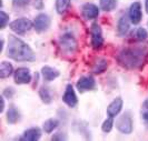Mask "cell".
<instances>
[{
	"label": "cell",
	"mask_w": 148,
	"mask_h": 141,
	"mask_svg": "<svg viewBox=\"0 0 148 141\" xmlns=\"http://www.w3.org/2000/svg\"><path fill=\"white\" fill-rule=\"evenodd\" d=\"M129 17L127 16H121L120 19L118 20V25H117V31H118L119 36H125L128 30H129Z\"/></svg>",
	"instance_id": "16"
},
{
	"label": "cell",
	"mask_w": 148,
	"mask_h": 141,
	"mask_svg": "<svg viewBox=\"0 0 148 141\" xmlns=\"http://www.w3.org/2000/svg\"><path fill=\"white\" fill-rule=\"evenodd\" d=\"M147 51L144 48H127L118 54V62L127 69H136L144 63Z\"/></svg>",
	"instance_id": "2"
},
{
	"label": "cell",
	"mask_w": 148,
	"mask_h": 141,
	"mask_svg": "<svg viewBox=\"0 0 148 141\" xmlns=\"http://www.w3.org/2000/svg\"><path fill=\"white\" fill-rule=\"evenodd\" d=\"M123 99L118 97V98H116V99H114L112 101H111V104L108 106V108H107V114H108V117H116V116H118L119 112L121 111V109H123Z\"/></svg>",
	"instance_id": "13"
},
{
	"label": "cell",
	"mask_w": 148,
	"mask_h": 141,
	"mask_svg": "<svg viewBox=\"0 0 148 141\" xmlns=\"http://www.w3.org/2000/svg\"><path fill=\"white\" fill-rule=\"evenodd\" d=\"M14 93H15V90L12 89V88H7V89H5V91H3V97L11 98V97L14 96Z\"/></svg>",
	"instance_id": "29"
},
{
	"label": "cell",
	"mask_w": 148,
	"mask_h": 141,
	"mask_svg": "<svg viewBox=\"0 0 148 141\" xmlns=\"http://www.w3.org/2000/svg\"><path fill=\"white\" fill-rule=\"evenodd\" d=\"M128 17L134 25H138L140 22L143 14H141V6L139 2H134L130 6L129 11H128Z\"/></svg>",
	"instance_id": "12"
},
{
	"label": "cell",
	"mask_w": 148,
	"mask_h": 141,
	"mask_svg": "<svg viewBox=\"0 0 148 141\" xmlns=\"http://www.w3.org/2000/svg\"><path fill=\"white\" fill-rule=\"evenodd\" d=\"M90 33H91V46L95 49H98L104 45V38H103L101 28L98 23H92V26L90 28Z\"/></svg>",
	"instance_id": "5"
},
{
	"label": "cell",
	"mask_w": 148,
	"mask_h": 141,
	"mask_svg": "<svg viewBox=\"0 0 148 141\" xmlns=\"http://www.w3.org/2000/svg\"><path fill=\"white\" fill-rule=\"evenodd\" d=\"M136 37L138 38V40H145V39H147L148 37V33L146 29H144V28H138L137 31H136Z\"/></svg>",
	"instance_id": "26"
},
{
	"label": "cell",
	"mask_w": 148,
	"mask_h": 141,
	"mask_svg": "<svg viewBox=\"0 0 148 141\" xmlns=\"http://www.w3.org/2000/svg\"><path fill=\"white\" fill-rule=\"evenodd\" d=\"M70 2L71 0H56V11L59 15L65 14L70 7Z\"/></svg>",
	"instance_id": "21"
},
{
	"label": "cell",
	"mask_w": 148,
	"mask_h": 141,
	"mask_svg": "<svg viewBox=\"0 0 148 141\" xmlns=\"http://www.w3.org/2000/svg\"><path fill=\"white\" fill-rule=\"evenodd\" d=\"M145 8H146V11L148 12V0H146V2H145Z\"/></svg>",
	"instance_id": "32"
},
{
	"label": "cell",
	"mask_w": 148,
	"mask_h": 141,
	"mask_svg": "<svg viewBox=\"0 0 148 141\" xmlns=\"http://www.w3.org/2000/svg\"><path fill=\"white\" fill-rule=\"evenodd\" d=\"M0 18H1V29H3V28L6 27V25H7L8 20H9V16H8L5 11L1 10V12H0Z\"/></svg>",
	"instance_id": "27"
},
{
	"label": "cell",
	"mask_w": 148,
	"mask_h": 141,
	"mask_svg": "<svg viewBox=\"0 0 148 141\" xmlns=\"http://www.w3.org/2000/svg\"><path fill=\"white\" fill-rule=\"evenodd\" d=\"M112 127H114V118L109 117V118H107L104 121V123L101 126V129H103V131H104L105 134H108V132L111 131Z\"/></svg>",
	"instance_id": "24"
},
{
	"label": "cell",
	"mask_w": 148,
	"mask_h": 141,
	"mask_svg": "<svg viewBox=\"0 0 148 141\" xmlns=\"http://www.w3.org/2000/svg\"><path fill=\"white\" fill-rule=\"evenodd\" d=\"M32 22L27 18H19L10 23V29L17 35H23L32 28Z\"/></svg>",
	"instance_id": "4"
},
{
	"label": "cell",
	"mask_w": 148,
	"mask_h": 141,
	"mask_svg": "<svg viewBox=\"0 0 148 141\" xmlns=\"http://www.w3.org/2000/svg\"><path fill=\"white\" fill-rule=\"evenodd\" d=\"M41 74L44 77V79L46 81H52L55 80L57 77H59V71L53 69L51 67H48V66H45L41 69Z\"/></svg>",
	"instance_id": "15"
},
{
	"label": "cell",
	"mask_w": 148,
	"mask_h": 141,
	"mask_svg": "<svg viewBox=\"0 0 148 141\" xmlns=\"http://www.w3.org/2000/svg\"><path fill=\"white\" fill-rule=\"evenodd\" d=\"M62 100L70 108H74V107H76V104H78V99H77V96H76V92H75L74 87L71 84H67L65 93L62 96Z\"/></svg>",
	"instance_id": "10"
},
{
	"label": "cell",
	"mask_w": 148,
	"mask_h": 141,
	"mask_svg": "<svg viewBox=\"0 0 148 141\" xmlns=\"http://www.w3.org/2000/svg\"><path fill=\"white\" fill-rule=\"evenodd\" d=\"M15 82L18 84H26L31 81V74L28 68H18L14 74Z\"/></svg>",
	"instance_id": "8"
},
{
	"label": "cell",
	"mask_w": 148,
	"mask_h": 141,
	"mask_svg": "<svg viewBox=\"0 0 148 141\" xmlns=\"http://www.w3.org/2000/svg\"><path fill=\"white\" fill-rule=\"evenodd\" d=\"M82 17L87 20L96 19L99 15V8L94 3H85L82 8Z\"/></svg>",
	"instance_id": "11"
},
{
	"label": "cell",
	"mask_w": 148,
	"mask_h": 141,
	"mask_svg": "<svg viewBox=\"0 0 148 141\" xmlns=\"http://www.w3.org/2000/svg\"><path fill=\"white\" fill-rule=\"evenodd\" d=\"M58 126H59V121H58L57 119H48V120H46L44 122L42 128H44L45 132L51 134L52 131H53Z\"/></svg>",
	"instance_id": "20"
},
{
	"label": "cell",
	"mask_w": 148,
	"mask_h": 141,
	"mask_svg": "<svg viewBox=\"0 0 148 141\" xmlns=\"http://www.w3.org/2000/svg\"><path fill=\"white\" fill-rule=\"evenodd\" d=\"M116 127L119 132L124 134H129L133 132V119L129 112H125L121 114L116 121Z\"/></svg>",
	"instance_id": "3"
},
{
	"label": "cell",
	"mask_w": 148,
	"mask_h": 141,
	"mask_svg": "<svg viewBox=\"0 0 148 141\" xmlns=\"http://www.w3.org/2000/svg\"><path fill=\"white\" fill-rule=\"evenodd\" d=\"M3 110H5V99H3V96L1 97V110L0 111L3 112Z\"/></svg>",
	"instance_id": "31"
},
{
	"label": "cell",
	"mask_w": 148,
	"mask_h": 141,
	"mask_svg": "<svg viewBox=\"0 0 148 141\" xmlns=\"http://www.w3.org/2000/svg\"><path fill=\"white\" fill-rule=\"evenodd\" d=\"M30 2V0H12L15 7H25Z\"/></svg>",
	"instance_id": "28"
},
{
	"label": "cell",
	"mask_w": 148,
	"mask_h": 141,
	"mask_svg": "<svg viewBox=\"0 0 148 141\" xmlns=\"http://www.w3.org/2000/svg\"><path fill=\"white\" fill-rule=\"evenodd\" d=\"M39 97L40 99L42 100V102L45 104H50L52 100V96H51V91L49 90L48 87H41L39 89Z\"/></svg>",
	"instance_id": "19"
},
{
	"label": "cell",
	"mask_w": 148,
	"mask_h": 141,
	"mask_svg": "<svg viewBox=\"0 0 148 141\" xmlns=\"http://www.w3.org/2000/svg\"><path fill=\"white\" fill-rule=\"evenodd\" d=\"M19 119H20V113L18 111V109L16 108L15 106H10V108H9V110L7 112L8 122L11 123V125H14Z\"/></svg>",
	"instance_id": "17"
},
{
	"label": "cell",
	"mask_w": 148,
	"mask_h": 141,
	"mask_svg": "<svg viewBox=\"0 0 148 141\" xmlns=\"http://www.w3.org/2000/svg\"><path fill=\"white\" fill-rule=\"evenodd\" d=\"M34 27L37 32H44L50 27V18L45 14H40L35 18Z\"/></svg>",
	"instance_id": "9"
},
{
	"label": "cell",
	"mask_w": 148,
	"mask_h": 141,
	"mask_svg": "<svg viewBox=\"0 0 148 141\" xmlns=\"http://www.w3.org/2000/svg\"><path fill=\"white\" fill-rule=\"evenodd\" d=\"M34 5H35V8H36V9H39V10H40V9L44 8V1H42V0H35V3H34Z\"/></svg>",
	"instance_id": "30"
},
{
	"label": "cell",
	"mask_w": 148,
	"mask_h": 141,
	"mask_svg": "<svg viewBox=\"0 0 148 141\" xmlns=\"http://www.w3.org/2000/svg\"><path fill=\"white\" fill-rule=\"evenodd\" d=\"M7 56L16 61H34L36 59L32 49L21 39L15 36H10L8 39Z\"/></svg>",
	"instance_id": "1"
},
{
	"label": "cell",
	"mask_w": 148,
	"mask_h": 141,
	"mask_svg": "<svg viewBox=\"0 0 148 141\" xmlns=\"http://www.w3.org/2000/svg\"><path fill=\"white\" fill-rule=\"evenodd\" d=\"M12 71H14V68H12V65L10 62H7V61L1 62V65H0V78H2V79L7 78L12 74Z\"/></svg>",
	"instance_id": "18"
},
{
	"label": "cell",
	"mask_w": 148,
	"mask_h": 141,
	"mask_svg": "<svg viewBox=\"0 0 148 141\" xmlns=\"http://www.w3.org/2000/svg\"><path fill=\"white\" fill-rule=\"evenodd\" d=\"M60 46L61 49L66 52H74L77 48V42L74 36H71L70 33H65L60 38Z\"/></svg>",
	"instance_id": "7"
},
{
	"label": "cell",
	"mask_w": 148,
	"mask_h": 141,
	"mask_svg": "<svg viewBox=\"0 0 148 141\" xmlns=\"http://www.w3.org/2000/svg\"><path fill=\"white\" fill-rule=\"evenodd\" d=\"M100 2V8L104 11H111L117 6V0H99Z\"/></svg>",
	"instance_id": "23"
},
{
	"label": "cell",
	"mask_w": 148,
	"mask_h": 141,
	"mask_svg": "<svg viewBox=\"0 0 148 141\" xmlns=\"http://www.w3.org/2000/svg\"><path fill=\"white\" fill-rule=\"evenodd\" d=\"M40 137H41V131L39 128H30L23 132L21 139L26 141H37L40 139Z\"/></svg>",
	"instance_id": "14"
},
{
	"label": "cell",
	"mask_w": 148,
	"mask_h": 141,
	"mask_svg": "<svg viewBox=\"0 0 148 141\" xmlns=\"http://www.w3.org/2000/svg\"><path fill=\"white\" fill-rule=\"evenodd\" d=\"M77 89L80 92H85V91H89V90L95 89L96 87V81L92 77L90 76H84L82 77L78 81H77Z\"/></svg>",
	"instance_id": "6"
},
{
	"label": "cell",
	"mask_w": 148,
	"mask_h": 141,
	"mask_svg": "<svg viewBox=\"0 0 148 141\" xmlns=\"http://www.w3.org/2000/svg\"><path fill=\"white\" fill-rule=\"evenodd\" d=\"M107 61L105 59H98L95 62V65H94V68H92V72L96 74H101V72H104L105 70L107 69Z\"/></svg>",
	"instance_id": "22"
},
{
	"label": "cell",
	"mask_w": 148,
	"mask_h": 141,
	"mask_svg": "<svg viewBox=\"0 0 148 141\" xmlns=\"http://www.w3.org/2000/svg\"><path fill=\"white\" fill-rule=\"evenodd\" d=\"M141 118L148 126V99H146L141 106Z\"/></svg>",
	"instance_id": "25"
}]
</instances>
